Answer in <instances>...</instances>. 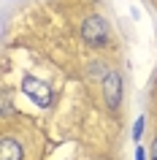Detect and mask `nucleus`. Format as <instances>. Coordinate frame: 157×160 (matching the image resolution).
Segmentation results:
<instances>
[{"mask_svg":"<svg viewBox=\"0 0 157 160\" xmlns=\"http://www.w3.org/2000/svg\"><path fill=\"white\" fill-rule=\"evenodd\" d=\"M22 158H25L22 144L17 138H11V136H6L3 144H0V160H22Z\"/></svg>","mask_w":157,"mask_h":160,"instance_id":"nucleus-4","label":"nucleus"},{"mask_svg":"<svg viewBox=\"0 0 157 160\" xmlns=\"http://www.w3.org/2000/svg\"><path fill=\"white\" fill-rule=\"evenodd\" d=\"M135 160H146V158H144V149H141V147L135 149Z\"/></svg>","mask_w":157,"mask_h":160,"instance_id":"nucleus-6","label":"nucleus"},{"mask_svg":"<svg viewBox=\"0 0 157 160\" xmlns=\"http://www.w3.org/2000/svg\"><path fill=\"white\" fill-rule=\"evenodd\" d=\"M152 160H157V138H155V144H152Z\"/></svg>","mask_w":157,"mask_h":160,"instance_id":"nucleus-7","label":"nucleus"},{"mask_svg":"<svg viewBox=\"0 0 157 160\" xmlns=\"http://www.w3.org/2000/svg\"><path fill=\"white\" fill-rule=\"evenodd\" d=\"M103 101L111 111L119 109V103H122V76L116 73V71H106L103 73Z\"/></svg>","mask_w":157,"mask_h":160,"instance_id":"nucleus-3","label":"nucleus"},{"mask_svg":"<svg viewBox=\"0 0 157 160\" xmlns=\"http://www.w3.org/2000/svg\"><path fill=\"white\" fill-rule=\"evenodd\" d=\"M81 38H84V43H90V46H95V49L106 46L108 43V22L100 17V14L87 17L84 25H81Z\"/></svg>","mask_w":157,"mask_h":160,"instance_id":"nucleus-1","label":"nucleus"},{"mask_svg":"<svg viewBox=\"0 0 157 160\" xmlns=\"http://www.w3.org/2000/svg\"><path fill=\"white\" fill-rule=\"evenodd\" d=\"M141 133H144V117H138V119H135V128H133V138L138 141V138H141Z\"/></svg>","mask_w":157,"mask_h":160,"instance_id":"nucleus-5","label":"nucleus"},{"mask_svg":"<svg viewBox=\"0 0 157 160\" xmlns=\"http://www.w3.org/2000/svg\"><path fill=\"white\" fill-rule=\"evenodd\" d=\"M22 92H25L35 106H41V109H46L52 103V87L46 84V82H41V79L25 76V79H22Z\"/></svg>","mask_w":157,"mask_h":160,"instance_id":"nucleus-2","label":"nucleus"}]
</instances>
